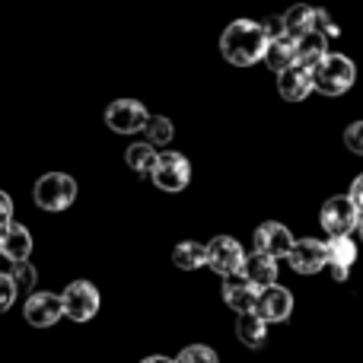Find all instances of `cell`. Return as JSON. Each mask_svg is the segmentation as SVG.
<instances>
[{
  "mask_svg": "<svg viewBox=\"0 0 363 363\" xmlns=\"http://www.w3.org/2000/svg\"><path fill=\"white\" fill-rule=\"evenodd\" d=\"M245 258H249L245 249L233 236H213L211 242H207V268H211L213 274H220L223 281L242 274Z\"/></svg>",
  "mask_w": 363,
  "mask_h": 363,
  "instance_id": "obj_5",
  "label": "cell"
},
{
  "mask_svg": "<svg viewBox=\"0 0 363 363\" xmlns=\"http://www.w3.org/2000/svg\"><path fill=\"white\" fill-rule=\"evenodd\" d=\"M315 32H322V35H325V38H335L341 29L332 23V16H328L325 10H315Z\"/></svg>",
  "mask_w": 363,
  "mask_h": 363,
  "instance_id": "obj_29",
  "label": "cell"
},
{
  "mask_svg": "<svg viewBox=\"0 0 363 363\" xmlns=\"http://www.w3.org/2000/svg\"><path fill=\"white\" fill-rule=\"evenodd\" d=\"M64 303V315L74 322H89L96 313H99V290L93 287L89 281H70L61 294Z\"/></svg>",
  "mask_w": 363,
  "mask_h": 363,
  "instance_id": "obj_6",
  "label": "cell"
},
{
  "mask_svg": "<svg viewBox=\"0 0 363 363\" xmlns=\"http://www.w3.org/2000/svg\"><path fill=\"white\" fill-rule=\"evenodd\" d=\"M125 163L131 166L134 172H140V176H147V172L153 176V169H157V163H160V153H157V147H150L147 140H138V144H131L125 150Z\"/></svg>",
  "mask_w": 363,
  "mask_h": 363,
  "instance_id": "obj_23",
  "label": "cell"
},
{
  "mask_svg": "<svg viewBox=\"0 0 363 363\" xmlns=\"http://www.w3.org/2000/svg\"><path fill=\"white\" fill-rule=\"evenodd\" d=\"M255 313L262 315L264 322H287L290 313H294V294L287 287H268L258 294V306Z\"/></svg>",
  "mask_w": 363,
  "mask_h": 363,
  "instance_id": "obj_12",
  "label": "cell"
},
{
  "mask_svg": "<svg viewBox=\"0 0 363 363\" xmlns=\"http://www.w3.org/2000/svg\"><path fill=\"white\" fill-rule=\"evenodd\" d=\"M357 80V67H354L351 57L345 55H328L322 64L313 67V83L322 96H341L354 86Z\"/></svg>",
  "mask_w": 363,
  "mask_h": 363,
  "instance_id": "obj_2",
  "label": "cell"
},
{
  "mask_svg": "<svg viewBox=\"0 0 363 363\" xmlns=\"http://www.w3.org/2000/svg\"><path fill=\"white\" fill-rule=\"evenodd\" d=\"M23 315L32 328H51L57 319H64V303L61 294H32L23 306Z\"/></svg>",
  "mask_w": 363,
  "mask_h": 363,
  "instance_id": "obj_11",
  "label": "cell"
},
{
  "mask_svg": "<svg viewBox=\"0 0 363 363\" xmlns=\"http://www.w3.org/2000/svg\"><path fill=\"white\" fill-rule=\"evenodd\" d=\"M284 29H287L290 38H303L306 32H313L315 29V6L294 4L287 13H284Z\"/></svg>",
  "mask_w": 363,
  "mask_h": 363,
  "instance_id": "obj_19",
  "label": "cell"
},
{
  "mask_svg": "<svg viewBox=\"0 0 363 363\" xmlns=\"http://www.w3.org/2000/svg\"><path fill=\"white\" fill-rule=\"evenodd\" d=\"M360 236H363V217H360Z\"/></svg>",
  "mask_w": 363,
  "mask_h": 363,
  "instance_id": "obj_33",
  "label": "cell"
},
{
  "mask_svg": "<svg viewBox=\"0 0 363 363\" xmlns=\"http://www.w3.org/2000/svg\"><path fill=\"white\" fill-rule=\"evenodd\" d=\"M264 64H268L274 74H284L296 64V38L281 35V38H271L268 51H264Z\"/></svg>",
  "mask_w": 363,
  "mask_h": 363,
  "instance_id": "obj_18",
  "label": "cell"
},
{
  "mask_svg": "<svg viewBox=\"0 0 363 363\" xmlns=\"http://www.w3.org/2000/svg\"><path fill=\"white\" fill-rule=\"evenodd\" d=\"M296 239L290 236V230L284 223H277V220H268V223H262L255 230V252H262V255L268 258H290V252H294Z\"/></svg>",
  "mask_w": 363,
  "mask_h": 363,
  "instance_id": "obj_10",
  "label": "cell"
},
{
  "mask_svg": "<svg viewBox=\"0 0 363 363\" xmlns=\"http://www.w3.org/2000/svg\"><path fill=\"white\" fill-rule=\"evenodd\" d=\"M144 138L150 147H166L176 138V128H172V121L166 118V115H150V121H147V128H144Z\"/></svg>",
  "mask_w": 363,
  "mask_h": 363,
  "instance_id": "obj_24",
  "label": "cell"
},
{
  "mask_svg": "<svg viewBox=\"0 0 363 363\" xmlns=\"http://www.w3.org/2000/svg\"><path fill=\"white\" fill-rule=\"evenodd\" d=\"M258 294H262V290H255L252 284H245L242 277H230V281H223V303L239 315L255 313Z\"/></svg>",
  "mask_w": 363,
  "mask_h": 363,
  "instance_id": "obj_16",
  "label": "cell"
},
{
  "mask_svg": "<svg viewBox=\"0 0 363 363\" xmlns=\"http://www.w3.org/2000/svg\"><path fill=\"white\" fill-rule=\"evenodd\" d=\"M176 363H220L217 354H213V347L207 345H188L185 351L176 357Z\"/></svg>",
  "mask_w": 363,
  "mask_h": 363,
  "instance_id": "obj_26",
  "label": "cell"
},
{
  "mask_svg": "<svg viewBox=\"0 0 363 363\" xmlns=\"http://www.w3.org/2000/svg\"><path fill=\"white\" fill-rule=\"evenodd\" d=\"M236 338L242 341L245 347H262L264 338H268V322H264L258 313L239 315V322H236Z\"/></svg>",
  "mask_w": 363,
  "mask_h": 363,
  "instance_id": "obj_20",
  "label": "cell"
},
{
  "mask_svg": "<svg viewBox=\"0 0 363 363\" xmlns=\"http://www.w3.org/2000/svg\"><path fill=\"white\" fill-rule=\"evenodd\" d=\"M354 262H357V245L351 236L328 239V271H351Z\"/></svg>",
  "mask_w": 363,
  "mask_h": 363,
  "instance_id": "obj_22",
  "label": "cell"
},
{
  "mask_svg": "<svg viewBox=\"0 0 363 363\" xmlns=\"http://www.w3.org/2000/svg\"><path fill=\"white\" fill-rule=\"evenodd\" d=\"M287 262L296 274H319L322 268H328V242L313 239V236L296 239V245H294Z\"/></svg>",
  "mask_w": 363,
  "mask_h": 363,
  "instance_id": "obj_8",
  "label": "cell"
},
{
  "mask_svg": "<svg viewBox=\"0 0 363 363\" xmlns=\"http://www.w3.org/2000/svg\"><path fill=\"white\" fill-rule=\"evenodd\" d=\"M0 255L6 258L10 264H19V262H29L32 255V233L19 223H10L0 230Z\"/></svg>",
  "mask_w": 363,
  "mask_h": 363,
  "instance_id": "obj_14",
  "label": "cell"
},
{
  "mask_svg": "<svg viewBox=\"0 0 363 363\" xmlns=\"http://www.w3.org/2000/svg\"><path fill=\"white\" fill-rule=\"evenodd\" d=\"M351 198H354V204H357V211H360V217H363V172L357 179H354V185H351Z\"/></svg>",
  "mask_w": 363,
  "mask_h": 363,
  "instance_id": "obj_31",
  "label": "cell"
},
{
  "mask_svg": "<svg viewBox=\"0 0 363 363\" xmlns=\"http://www.w3.org/2000/svg\"><path fill=\"white\" fill-rule=\"evenodd\" d=\"M32 198H35V204L42 207V211L61 213L77 201V182L70 179L67 172H45V176L35 182V188H32Z\"/></svg>",
  "mask_w": 363,
  "mask_h": 363,
  "instance_id": "obj_3",
  "label": "cell"
},
{
  "mask_svg": "<svg viewBox=\"0 0 363 363\" xmlns=\"http://www.w3.org/2000/svg\"><path fill=\"white\" fill-rule=\"evenodd\" d=\"M0 258H4V255H0Z\"/></svg>",
  "mask_w": 363,
  "mask_h": 363,
  "instance_id": "obj_34",
  "label": "cell"
},
{
  "mask_svg": "<svg viewBox=\"0 0 363 363\" xmlns=\"http://www.w3.org/2000/svg\"><path fill=\"white\" fill-rule=\"evenodd\" d=\"M16 294L19 290H16V284H13V277L0 271V313H6V309L16 303Z\"/></svg>",
  "mask_w": 363,
  "mask_h": 363,
  "instance_id": "obj_27",
  "label": "cell"
},
{
  "mask_svg": "<svg viewBox=\"0 0 363 363\" xmlns=\"http://www.w3.org/2000/svg\"><path fill=\"white\" fill-rule=\"evenodd\" d=\"M313 89H315L313 70L303 67V64H294L290 70L277 74V93H281L287 102H303L309 93H313Z\"/></svg>",
  "mask_w": 363,
  "mask_h": 363,
  "instance_id": "obj_13",
  "label": "cell"
},
{
  "mask_svg": "<svg viewBox=\"0 0 363 363\" xmlns=\"http://www.w3.org/2000/svg\"><path fill=\"white\" fill-rule=\"evenodd\" d=\"M345 147L351 153H357V157H363V121H354L345 131Z\"/></svg>",
  "mask_w": 363,
  "mask_h": 363,
  "instance_id": "obj_28",
  "label": "cell"
},
{
  "mask_svg": "<svg viewBox=\"0 0 363 363\" xmlns=\"http://www.w3.org/2000/svg\"><path fill=\"white\" fill-rule=\"evenodd\" d=\"M140 363H176V360H169V357H163V354H153V357H144Z\"/></svg>",
  "mask_w": 363,
  "mask_h": 363,
  "instance_id": "obj_32",
  "label": "cell"
},
{
  "mask_svg": "<svg viewBox=\"0 0 363 363\" xmlns=\"http://www.w3.org/2000/svg\"><path fill=\"white\" fill-rule=\"evenodd\" d=\"M10 277H13V284H16L19 294H29V296H32V290H35V281H38V271L32 268V262H19V264H13Z\"/></svg>",
  "mask_w": 363,
  "mask_h": 363,
  "instance_id": "obj_25",
  "label": "cell"
},
{
  "mask_svg": "<svg viewBox=\"0 0 363 363\" xmlns=\"http://www.w3.org/2000/svg\"><path fill=\"white\" fill-rule=\"evenodd\" d=\"M220 51L236 67H252L255 61H264V51H268L264 26L255 23V19H236V23H230L223 29V35H220Z\"/></svg>",
  "mask_w": 363,
  "mask_h": 363,
  "instance_id": "obj_1",
  "label": "cell"
},
{
  "mask_svg": "<svg viewBox=\"0 0 363 363\" xmlns=\"http://www.w3.org/2000/svg\"><path fill=\"white\" fill-rule=\"evenodd\" d=\"M319 223H322V230L328 233V239L351 236L354 230H360V211H357V204H354L351 194H338V198H328L325 204H322Z\"/></svg>",
  "mask_w": 363,
  "mask_h": 363,
  "instance_id": "obj_4",
  "label": "cell"
},
{
  "mask_svg": "<svg viewBox=\"0 0 363 363\" xmlns=\"http://www.w3.org/2000/svg\"><path fill=\"white\" fill-rule=\"evenodd\" d=\"M172 264L182 271H198L207 264V245L194 242V239H185V242H179L176 249H172Z\"/></svg>",
  "mask_w": 363,
  "mask_h": 363,
  "instance_id": "obj_21",
  "label": "cell"
},
{
  "mask_svg": "<svg viewBox=\"0 0 363 363\" xmlns=\"http://www.w3.org/2000/svg\"><path fill=\"white\" fill-rule=\"evenodd\" d=\"M153 182H157V188H163V191H182V188L191 182V163L176 150L160 153V163H157V169H153Z\"/></svg>",
  "mask_w": 363,
  "mask_h": 363,
  "instance_id": "obj_9",
  "label": "cell"
},
{
  "mask_svg": "<svg viewBox=\"0 0 363 363\" xmlns=\"http://www.w3.org/2000/svg\"><path fill=\"white\" fill-rule=\"evenodd\" d=\"M147 121H150V115L138 99H115L106 108V125L115 134H138L147 128Z\"/></svg>",
  "mask_w": 363,
  "mask_h": 363,
  "instance_id": "obj_7",
  "label": "cell"
},
{
  "mask_svg": "<svg viewBox=\"0 0 363 363\" xmlns=\"http://www.w3.org/2000/svg\"><path fill=\"white\" fill-rule=\"evenodd\" d=\"M328 55H332V51H328V38L322 35V32L313 29L303 38H296V64H303V67L313 70L315 64H322Z\"/></svg>",
  "mask_w": 363,
  "mask_h": 363,
  "instance_id": "obj_17",
  "label": "cell"
},
{
  "mask_svg": "<svg viewBox=\"0 0 363 363\" xmlns=\"http://www.w3.org/2000/svg\"><path fill=\"white\" fill-rule=\"evenodd\" d=\"M239 277H242L245 284H252L255 290H268V287L277 284V262L268 258V255H262V252H255V255L245 258L242 274Z\"/></svg>",
  "mask_w": 363,
  "mask_h": 363,
  "instance_id": "obj_15",
  "label": "cell"
},
{
  "mask_svg": "<svg viewBox=\"0 0 363 363\" xmlns=\"http://www.w3.org/2000/svg\"><path fill=\"white\" fill-rule=\"evenodd\" d=\"M10 223H13V201H10V194L0 188V230Z\"/></svg>",
  "mask_w": 363,
  "mask_h": 363,
  "instance_id": "obj_30",
  "label": "cell"
}]
</instances>
